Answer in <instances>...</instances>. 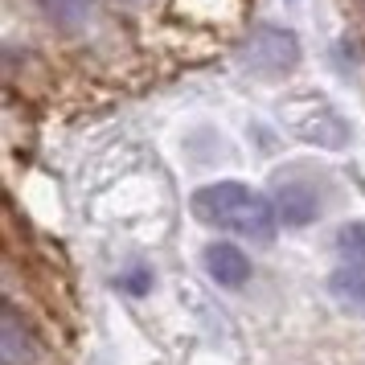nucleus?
<instances>
[{
    "label": "nucleus",
    "mask_w": 365,
    "mask_h": 365,
    "mask_svg": "<svg viewBox=\"0 0 365 365\" xmlns=\"http://www.w3.org/2000/svg\"><path fill=\"white\" fill-rule=\"evenodd\" d=\"M189 214L197 217L201 226L214 230H234L242 238L255 242H271L275 226H279V210L267 193H255L242 181H214L201 185L197 193L189 197Z\"/></svg>",
    "instance_id": "1"
},
{
    "label": "nucleus",
    "mask_w": 365,
    "mask_h": 365,
    "mask_svg": "<svg viewBox=\"0 0 365 365\" xmlns=\"http://www.w3.org/2000/svg\"><path fill=\"white\" fill-rule=\"evenodd\" d=\"M299 62V41L287 29H275V25H259L255 37L242 50V66L250 74H263V78H283L292 74Z\"/></svg>",
    "instance_id": "2"
},
{
    "label": "nucleus",
    "mask_w": 365,
    "mask_h": 365,
    "mask_svg": "<svg viewBox=\"0 0 365 365\" xmlns=\"http://www.w3.org/2000/svg\"><path fill=\"white\" fill-rule=\"evenodd\" d=\"M271 193H275V210H279V222L283 226H312L320 210H324V201H320V189H316L304 173H279L275 181H271Z\"/></svg>",
    "instance_id": "3"
},
{
    "label": "nucleus",
    "mask_w": 365,
    "mask_h": 365,
    "mask_svg": "<svg viewBox=\"0 0 365 365\" xmlns=\"http://www.w3.org/2000/svg\"><path fill=\"white\" fill-rule=\"evenodd\" d=\"M283 115L292 119V132L312 140V144H324V148H345L349 144L345 119H336L324 103H316V99L296 103V107H283Z\"/></svg>",
    "instance_id": "4"
},
{
    "label": "nucleus",
    "mask_w": 365,
    "mask_h": 365,
    "mask_svg": "<svg viewBox=\"0 0 365 365\" xmlns=\"http://www.w3.org/2000/svg\"><path fill=\"white\" fill-rule=\"evenodd\" d=\"M205 271H210V279L217 283V287H230V292H238V287H247L250 283V259L242 247H234V242H210L205 247Z\"/></svg>",
    "instance_id": "5"
},
{
    "label": "nucleus",
    "mask_w": 365,
    "mask_h": 365,
    "mask_svg": "<svg viewBox=\"0 0 365 365\" xmlns=\"http://www.w3.org/2000/svg\"><path fill=\"white\" fill-rule=\"evenodd\" d=\"M329 292L345 308L365 312V263H336L329 271Z\"/></svg>",
    "instance_id": "6"
},
{
    "label": "nucleus",
    "mask_w": 365,
    "mask_h": 365,
    "mask_svg": "<svg viewBox=\"0 0 365 365\" xmlns=\"http://www.w3.org/2000/svg\"><path fill=\"white\" fill-rule=\"evenodd\" d=\"M152 279H156V275H152V267L144 263V259H128L123 271L115 275V287L123 292V296L140 299V296H148V292H152Z\"/></svg>",
    "instance_id": "7"
},
{
    "label": "nucleus",
    "mask_w": 365,
    "mask_h": 365,
    "mask_svg": "<svg viewBox=\"0 0 365 365\" xmlns=\"http://www.w3.org/2000/svg\"><path fill=\"white\" fill-rule=\"evenodd\" d=\"M332 242H336V263H365V226L361 222H345Z\"/></svg>",
    "instance_id": "8"
},
{
    "label": "nucleus",
    "mask_w": 365,
    "mask_h": 365,
    "mask_svg": "<svg viewBox=\"0 0 365 365\" xmlns=\"http://www.w3.org/2000/svg\"><path fill=\"white\" fill-rule=\"evenodd\" d=\"M91 4H95V0H41V9H46L58 25H83V21L91 17Z\"/></svg>",
    "instance_id": "9"
},
{
    "label": "nucleus",
    "mask_w": 365,
    "mask_h": 365,
    "mask_svg": "<svg viewBox=\"0 0 365 365\" xmlns=\"http://www.w3.org/2000/svg\"><path fill=\"white\" fill-rule=\"evenodd\" d=\"M4 357H9L13 365H21V361L34 357V353H25V345H21V324L13 320V316L4 320Z\"/></svg>",
    "instance_id": "10"
}]
</instances>
